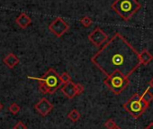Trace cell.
Segmentation results:
<instances>
[{"label": "cell", "instance_id": "cell-4", "mask_svg": "<svg viewBox=\"0 0 153 129\" xmlns=\"http://www.w3.org/2000/svg\"><path fill=\"white\" fill-rule=\"evenodd\" d=\"M104 83L114 94L120 95L129 86L130 80L129 77L123 75L122 72H115L113 74L107 76L104 80Z\"/></svg>", "mask_w": 153, "mask_h": 129}, {"label": "cell", "instance_id": "cell-8", "mask_svg": "<svg viewBox=\"0 0 153 129\" xmlns=\"http://www.w3.org/2000/svg\"><path fill=\"white\" fill-rule=\"evenodd\" d=\"M34 108L41 116H46L53 109V105L47 98H42L34 105Z\"/></svg>", "mask_w": 153, "mask_h": 129}, {"label": "cell", "instance_id": "cell-10", "mask_svg": "<svg viewBox=\"0 0 153 129\" xmlns=\"http://www.w3.org/2000/svg\"><path fill=\"white\" fill-rule=\"evenodd\" d=\"M16 22L17 25H19V27H21L22 29H26V27H28L32 24V19L25 13H22L17 16Z\"/></svg>", "mask_w": 153, "mask_h": 129}, {"label": "cell", "instance_id": "cell-14", "mask_svg": "<svg viewBox=\"0 0 153 129\" xmlns=\"http://www.w3.org/2000/svg\"><path fill=\"white\" fill-rule=\"evenodd\" d=\"M149 89H150L149 87L147 88V89L144 90V92L140 95V96H141V98H142L145 102H147L148 104H149V103L153 100V93L150 91Z\"/></svg>", "mask_w": 153, "mask_h": 129}, {"label": "cell", "instance_id": "cell-13", "mask_svg": "<svg viewBox=\"0 0 153 129\" xmlns=\"http://www.w3.org/2000/svg\"><path fill=\"white\" fill-rule=\"evenodd\" d=\"M80 117H81L80 113L79 112L78 109H76V108L72 109V110L68 114V118L69 120H71L72 122H76V121H79V120L80 119Z\"/></svg>", "mask_w": 153, "mask_h": 129}, {"label": "cell", "instance_id": "cell-9", "mask_svg": "<svg viewBox=\"0 0 153 129\" xmlns=\"http://www.w3.org/2000/svg\"><path fill=\"white\" fill-rule=\"evenodd\" d=\"M61 92L69 99L75 98L76 96V88H75V83L71 81L66 84H64L63 87H61Z\"/></svg>", "mask_w": 153, "mask_h": 129}, {"label": "cell", "instance_id": "cell-7", "mask_svg": "<svg viewBox=\"0 0 153 129\" xmlns=\"http://www.w3.org/2000/svg\"><path fill=\"white\" fill-rule=\"evenodd\" d=\"M88 38L97 47H101L108 40L107 34L100 27H97L95 30H93L88 34Z\"/></svg>", "mask_w": 153, "mask_h": 129}, {"label": "cell", "instance_id": "cell-21", "mask_svg": "<svg viewBox=\"0 0 153 129\" xmlns=\"http://www.w3.org/2000/svg\"><path fill=\"white\" fill-rule=\"evenodd\" d=\"M144 129H153V122H150Z\"/></svg>", "mask_w": 153, "mask_h": 129}, {"label": "cell", "instance_id": "cell-16", "mask_svg": "<svg viewBox=\"0 0 153 129\" xmlns=\"http://www.w3.org/2000/svg\"><path fill=\"white\" fill-rule=\"evenodd\" d=\"M59 78H60V81L63 84H66L69 81H71V77L70 75L68 73V72H63L59 75Z\"/></svg>", "mask_w": 153, "mask_h": 129}, {"label": "cell", "instance_id": "cell-22", "mask_svg": "<svg viewBox=\"0 0 153 129\" xmlns=\"http://www.w3.org/2000/svg\"><path fill=\"white\" fill-rule=\"evenodd\" d=\"M149 87L150 89H153V78H151V80L149 81Z\"/></svg>", "mask_w": 153, "mask_h": 129}, {"label": "cell", "instance_id": "cell-24", "mask_svg": "<svg viewBox=\"0 0 153 129\" xmlns=\"http://www.w3.org/2000/svg\"><path fill=\"white\" fill-rule=\"evenodd\" d=\"M2 107H3V106H2V104H1V103H0V110L2 109Z\"/></svg>", "mask_w": 153, "mask_h": 129}, {"label": "cell", "instance_id": "cell-15", "mask_svg": "<svg viewBox=\"0 0 153 129\" xmlns=\"http://www.w3.org/2000/svg\"><path fill=\"white\" fill-rule=\"evenodd\" d=\"M79 21H80V23L83 25V26H85V27H89V26L92 25V23H93L92 19H91L89 16H87L81 17Z\"/></svg>", "mask_w": 153, "mask_h": 129}, {"label": "cell", "instance_id": "cell-17", "mask_svg": "<svg viewBox=\"0 0 153 129\" xmlns=\"http://www.w3.org/2000/svg\"><path fill=\"white\" fill-rule=\"evenodd\" d=\"M9 111L14 114V115H16L19 111H20V107L16 104V103H12L10 106H9Z\"/></svg>", "mask_w": 153, "mask_h": 129}, {"label": "cell", "instance_id": "cell-18", "mask_svg": "<svg viewBox=\"0 0 153 129\" xmlns=\"http://www.w3.org/2000/svg\"><path fill=\"white\" fill-rule=\"evenodd\" d=\"M116 125H117L116 123H115L114 120L112 119V118L108 119V120L105 123V128H107V129H113V128L115 127Z\"/></svg>", "mask_w": 153, "mask_h": 129}, {"label": "cell", "instance_id": "cell-1", "mask_svg": "<svg viewBox=\"0 0 153 129\" xmlns=\"http://www.w3.org/2000/svg\"><path fill=\"white\" fill-rule=\"evenodd\" d=\"M138 51L119 33L107 41L91 58V62L106 76L115 72L131 76L140 65Z\"/></svg>", "mask_w": 153, "mask_h": 129}, {"label": "cell", "instance_id": "cell-3", "mask_svg": "<svg viewBox=\"0 0 153 129\" xmlns=\"http://www.w3.org/2000/svg\"><path fill=\"white\" fill-rule=\"evenodd\" d=\"M112 9L123 20L129 21L141 7L137 0H115Z\"/></svg>", "mask_w": 153, "mask_h": 129}, {"label": "cell", "instance_id": "cell-2", "mask_svg": "<svg viewBox=\"0 0 153 129\" xmlns=\"http://www.w3.org/2000/svg\"><path fill=\"white\" fill-rule=\"evenodd\" d=\"M28 78L39 81V89L43 94H53L59 88L61 87V84H63L60 81L59 75L53 68H50L41 78Z\"/></svg>", "mask_w": 153, "mask_h": 129}, {"label": "cell", "instance_id": "cell-12", "mask_svg": "<svg viewBox=\"0 0 153 129\" xmlns=\"http://www.w3.org/2000/svg\"><path fill=\"white\" fill-rule=\"evenodd\" d=\"M140 56V60L141 65H148V64L153 60V55L146 49H144L143 51H141L139 53Z\"/></svg>", "mask_w": 153, "mask_h": 129}, {"label": "cell", "instance_id": "cell-11", "mask_svg": "<svg viewBox=\"0 0 153 129\" xmlns=\"http://www.w3.org/2000/svg\"><path fill=\"white\" fill-rule=\"evenodd\" d=\"M3 61H4V63L6 64V65H7L8 68L13 69V68H15V67L17 65V64L19 63V59L17 58L16 55H15L14 53L10 52V53H8V54L4 58Z\"/></svg>", "mask_w": 153, "mask_h": 129}, {"label": "cell", "instance_id": "cell-20", "mask_svg": "<svg viewBox=\"0 0 153 129\" xmlns=\"http://www.w3.org/2000/svg\"><path fill=\"white\" fill-rule=\"evenodd\" d=\"M13 129H27V126L22 122V121H18L13 127Z\"/></svg>", "mask_w": 153, "mask_h": 129}, {"label": "cell", "instance_id": "cell-23", "mask_svg": "<svg viewBox=\"0 0 153 129\" xmlns=\"http://www.w3.org/2000/svg\"><path fill=\"white\" fill-rule=\"evenodd\" d=\"M113 129H122V128H121L120 126H118V125H116V126H115V127H114Z\"/></svg>", "mask_w": 153, "mask_h": 129}, {"label": "cell", "instance_id": "cell-19", "mask_svg": "<svg viewBox=\"0 0 153 129\" xmlns=\"http://www.w3.org/2000/svg\"><path fill=\"white\" fill-rule=\"evenodd\" d=\"M75 88H76V96H79L80 94H82L85 90V88L82 84L80 83H76L75 84Z\"/></svg>", "mask_w": 153, "mask_h": 129}, {"label": "cell", "instance_id": "cell-6", "mask_svg": "<svg viewBox=\"0 0 153 129\" xmlns=\"http://www.w3.org/2000/svg\"><path fill=\"white\" fill-rule=\"evenodd\" d=\"M68 29V24L62 17H56L49 25V30L58 38L61 37Z\"/></svg>", "mask_w": 153, "mask_h": 129}, {"label": "cell", "instance_id": "cell-5", "mask_svg": "<svg viewBox=\"0 0 153 129\" xmlns=\"http://www.w3.org/2000/svg\"><path fill=\"white\" fill-rule=\"evenodd\" d=\"M149 104H148L141 98L140 95L135 93L123 105V108L131 116V117L137 119L145 113V111L149 107Z\"/></svg>", "mask_w": 153, "mask_h": 129}]
</instances>
